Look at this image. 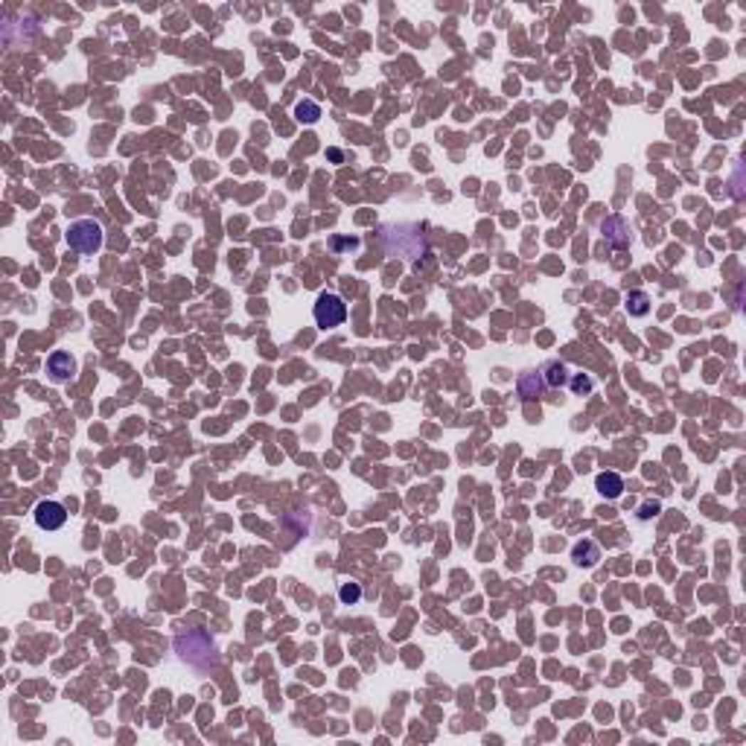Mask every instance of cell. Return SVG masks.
Returning a JSON list of instances; mask_svg holds the SVG:
<instances>
[{
	"mask_svg": "<svg viewBox=\"0 0 746 746\" xmlns=\"http://www.w3.org/2000/svg\"><path fill=\"white\" fill-rule=\"evenodd\" d=\"M105 242V233H103V225L100 222H93V219H76L70 222L68 228V245H70V251L76 254H97L100 248Z\"/></svg>",
	"mask_w": 746,
	"mask_h": 746,
	"instance_id": "3957f363",
	"label": "cell"
},
{
	"mask_svg": "<svg viewBox=\"0 0 746 746\" xmlns=\"http://www.w3.org/2000/svg\"><path fill=\"white\" fill-rule=\"evenodd\" d=\"M330 245L335 248V251H338V248H350V251H356L359 239H356V236H350V239H330Z\"/></svg>",
	"mask_w": 746,
	"mask_h": 746,
	"instance_id": "2e32d148",
	"label": "cell"
},
{
	"mask_svg": "<svg viewBox=\"0 0 746 746\" xmlns=\"http://www.w3.org/2000/svg\"><path fill=\"white\" fill-rule=\"evenodd\" d=\"M33 516H36V525L41 527V531H58V527L68 522V510H65V505H58V502H53V499L38 502Z\"/></svg>",
	"mask_w": 746,
	"mask_h": 746,
	"instance_id": "5b68a950",
	"label": "cell"
},
{
	"mask_svg": "<svg viewBox=\"0 0 746 746\" xmlns=\"http://www.w3.org/2000/svg\"><path fill=\"white\" fill-rule=\"evenodd\" d=\"M601 233H604V239H606L612 248H627L630 239H633L627 219H624V216H615V213L606 216V219L601 222Z\"/></svg>",
	"mask_w": 746,
	"mask_h": 746,
	"instance_id": "8992f818",
	"label": "cell"
},
{
	"mask_svg": "<svg viewBox=\"0 0 746 746\" xmlns=\"http://www.w3.org/2000/svg\"><path fill=\"white\" fill-rule=\"evenodd\" d=\"M627 312H630L633 318H641V315L650 312V298H647V292H630V295H627Z\"/></svg>",
	"mask_w": 746,
	"mask_h": 746,
	"instance_id": "7c38bea8",
	"label": "cell"
},
{
	"mask_svg": "<svg viewBox=\"0 0 746 746\" xmlns=\"http://www.w3.org/2000/svg\"><path fill=\"white\" fill-rule=\"evenodd\" d=\"M47 373H50V379L56 385H65L73 379V373H76V359L65 350H56L50 359H47Z\"/></svg>",
	"mask_w": 746,
	"mask_h": 746,
	"instance_id": "52a82bcc",
	"label": "cell"
},
{
	"mask_svg": "<svg viewBox=\"0 0 746 746\" xmlns=\"http://www.w3.org/2000/svg\"><path fill=\"white\" fill-rule=\"evenodd\" d=\"M338 598L345 601V604H356V601L362 598L359 583H345V586H341V592H338Z\"/></svg>",
	"mask_w": 746,
	"mask_h": 746,
	"instance_id": "5bb4252c",
	"label": "cell"
},
{
	"mask_svg": "<svg viewBox=\"0 0 746 746\" xmlns=\"http://www.w3.org/2000/svg\"><path fill=\"white\" fill-rule=\"evenodd\" d=\"M572 560H574L577 566H595L598 560H601V548H598L595 542H589V540H586V542H577L574 551H572Z\"/></svg>",
	"mask_w": 746,
	"mask_h": 746,
	"instance_id": "8fae6325",
	"label": "cell"
},
{
	"mask_svg": "<svg viewBox=\"0 0 746 746\" xmlns=\"http://www.w3.org/2000/svg\"><path fill=\"white\" fill-rule=\"evenodd\" d=\"M175 650H178V656H181L186 665H193V668H199V671H210V668H216V662H219V653H216L213 639L204 636V633L178 636V639H175Z\"/></svg>",
	"mask_w": 746,
	"mask_h": 746,
	"instance_id": "7a4b0ae2",
	"label": "cell"
},
{
	"mask_svg": "<svg viewBox=\"0 0 746 746\" xmlns=\"http://www.w3.org/2000/svg\"><path fill=\"white\" fill-rule=\"evenodd\" d=\"M540 377H542V385H545V388H563V385L569 382V370H566L563 362L551 359V362H545V367L540 370Z\"/></svg>",
	"mask_w": 746,
	"mask_h": 746,
	"instance_id": "ba28073f",
	"label": "cell"
},
{
	"mask_svg": "<svg viewBox=\"0 0 746 746\" xmlns=\"http://www.w3.org/2000/svg\"><path fill=\"white\" fill-rule=\"evenodd\" d=\"M295 117H298L300 122H315V120L321 117V108H318L312 100H300V103L295 105Z\"/></svg>",
	"mask_w": 746,
	"mask_h": 746,
	"instance_id": "4fadbf2b",
	"label": "cell"
},
{
	"mask_svg": "<svg viewBox=\"0 0 746 746\" xmlns=\"http://www.w3.org/2000/svg\"><path fill=\"white\" fill-rule=\"evenodd\" d=\"M542 388H545L542 377H540V373H534V370H527V373H522V377H519V396L522 399H537Z\"/></svg>",
	"mask_w": 746,
	"mask_h": 746,
	"instance_id": "30bf717a",
	"label": "cell"
},
{
	"mask_svg": "<svg viewBox=\"0 0 746 746\" xmlns=\"http://www.w3.org/2000/svg\"><path fill=\"white\" fill-rule=\"evenodd\" d=\"M345 318H347V303L332 292H324L315 303V324L321 330H332L345 324Z\"/></svg>",
	"mask_w": 746,
	"mask_h": 746,
	"instance_id": "277c9868",
	"label": "cell"
},
{
	"mask_svg": "<svg viewBox=\"0 0 746 746\" xmlns=\"http://www.w3.org/2000/svg\"><path fill=\"white\" fill-rule=\"evenodd\" d=\"M656 513H659V505H656V502H653V505H644L639 516H641V519H650V516H656Z\"/></svg>",
	"mask_w": 746,
	"mask_h": 746,
	"instance_id": "e0dca14e",
	"label": "cell"
},
{
	"mask_svg": "<svg viewBox=\"0 0 746 746\" xmlns=\"http://www.w3.org/2000/svg\"><path fill=\"white\" fill-rule=\"evenodd\" d=\"M595 487H598V493L604 495V499H621V493H624V478H621L618 473H601L598 478H595Z\"/></svg>",
	"mask_w": 746,
	"mask_h": 746,
	"instance_id": "9c48e42d",
	"label": "cell"
},
{
	"mask_svg": "<svg viewBox=\"0 0 746 746\" xmlns=\"http://www.w3.org/2000/svg\"><path fill=\"white\" fill-rule=\"evenodd\" d=\"M592 388H595L592 377H583V373H577V377L572 379V391H574V394H589Z\"/></svg>",
	"mask_w": 746,
	"mask_h": 746,
	"instance_id": "9a60e30c",
	"label": "cell"
},
{
	"mask_svg": "<svg viewBox=\"0 0 746 746\" xmlns=\"http://www.w3.org/2000/svg\"><path fill=\"white\" fill-rule=\"evenodd\" d=\"M382 242L388 254H396L402 260H417L426 257V236L417 225H385L382 228Z\"/></svg>",
	"mask_w": 746,
	"mask_h": 746,
	"instance_id": "6da1fadb",
	"label": "cell"
}]
</instances>
